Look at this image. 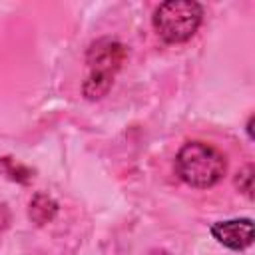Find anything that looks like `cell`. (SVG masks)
<instances>
[{
    "label": "cell",
    "mask_w": 255,
    "mask_h": 255,
    "mask_svg": "<svg viewBox=\"0 0 255 255\" xmlns=\"http://www.w3.org/2000/svg\"><path fill=\"white\" fill-rule=\"evenodd\" d=\"M227 169L223 153L205 141H187L175 155V173L191 187L215 185Z\"/></svg>",
    "instance_id": "1"
},
{
    "label": "cell",
    "mask_w": 255,
    "mask_h": 255,
    "mask_svg": "<svg viewBox=\"0 0 255 255\" xmlns=\"http://www.w3.org/2000/svg\"><path fill=\"white\" fill-rule=\"evenodd\" d=\"M203 8L193 0H169L157 6L153 14V28L161 40L179 44L189 40L201 24Z\"/></svg>",
    "instance_id": "2"
},
{
    "label": "cell",
    "mask_w": 255,
    "mask_h": 255,
    "mask_svg": "<svg viewBox=\"0 0 255 255\" xmlns=\"http://www.w3.org/2000/svg\"><path fill=\"white\" fill-rule=\"evenodd\" d=\"M124 58H126L124 46L114 40H98L90 48L88 52L90 72L84 82V94L90 100H98L110 90L114 76L120 70Z\"/></svg>",
    "instance_id": "3"
},
{
    "label": "cell",
    "mask_w": 255,
    "mask_h": 255,
    "mask_svg": "<svg viewBox=\"0 0 255 255\" xmlns=\"http://www.w3.org/2000/svg\"><path fill=\"white\" fill-rule=\"evenodd\" d=\"M211 235L225 247L241 251L253 243V223L251 219H229L211 225Z\"/></svg>",
    "instance_id": "4"
}]
</instances>
